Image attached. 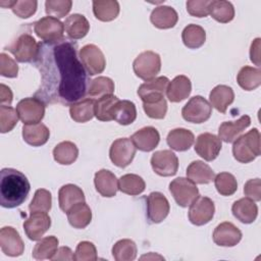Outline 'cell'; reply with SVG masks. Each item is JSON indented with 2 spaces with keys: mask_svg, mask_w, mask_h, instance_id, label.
<instances>
[{
  "mask_svg": "<svg viewBox=\"0 0 261 261\" xmlns=\"http://www.w3.org/2000/svg\"><path fill=\"white\" fill-rule=\"evenodd\" d=\"M52 205V196L48 190L39 189L36 191L33 200L29 205V209L31 212L41 211L48 212L51 209Z\"/></svg>",
  "mask_w": 261,
  "mask_h": 261,
  "instance_id": "bcb514c9",
  "label": "cell"
},
{
  "mask_svg": "<svg viewBox=\"0 0 261 261\" xmlns=\"http://www.w3.org/2000/svg\"><path fill=\"white\" fill-rule=\"evenodd\" d=\"M18 62L34 61L39 53V44L29 33H22L7 47Z\"/></svg>",
  "mask_w": 261,
  "mask_h": 261,
  "instance_id": "5b68a950",
  "label": "cell"
},
{
  "mask_svg": "<svg viewBox=\"0 0 261 261\" xmlns=\"http://www.w3.org/2000/svg\"><path fill=\"white\" fill-rule=\"evenodd\" d=\"M112 117L121 125H128L137 118V108L129 100H118L112 110Z\"/></svg>",
  "mask_w": 261,
  "mask_h": 261,
  "instance_id": "d6a6232c",
  "label": "cell"
},
{
  "mask_svg": "<svg viewBox=\"0 0 261 261\" xmlns=\"http://www.w3.org/2000/svg\"><path fill=\"white\" fill-rule=\"evenodd\" d=\"M16 109L10 106H0V132L2 134L8 133L13 129L18 120Z\"/></svg>",
  "mask_w": 261,
  "mask_h": 261,
  "instance_id": "c3c4849f",
  "label": "cell"
},
{
  "mask_svg": "<svg viewBox=\"0 0 261 261\" xmlns=\"http://www.w3.org/2000/svg\"><path fill=\"white\" fill-rule=\"evenodd\" d=\"M13 99L12 92L9 87L4 84L0 85V103L4 106H10Z\"/></svg>",
  "mask_w": 261,
  "mask_h": 261,
  "instance_id": "680465c9",
  "label": "cell"
},
{
  "mask_svg": "<svg viewBox=\"0 0 261 261\" xmlns=\"http://www.w3.org/2000/svg\"><path fill=\"white\" fill-rule=\"evenodd\" d=\"M34 32L44 42H56L64 38V23L48 15L34 23Z\"/></svg>",
  "mask_w": 261,
  "mask_h": 261,
  "instance_id": "30bf717a",
  "label": "cell"
},
{
  "mask_svg": "<svg viewBox=\"0 0 261 261\" xmlns=\"http://www.w3.org/2000/svg\"><path fill=\"white\" fill-rule=\"evenodd\" d=\"M233 216L243 223L249 224L256 220L258 215V207L250 198H242L236 201L231 206Z\"/></svg>",
  "mask_w": 261,
  "mask_h": 261,
  "instance_id": "d4e9b609",
  "label": "cell"
},
{
  "mask_svg": "<svg viewBox=\"0 0 261 261\" xmlns=\"http://www.w3.org/2000/svg\"><path fill=\"white\" fill-rule=\"evenodd\" d=\"M64 30L70 39L79 40L89 33L90 23L83 14L73 13L65 19Z\"/></svg>",
  "mask_w": 261,
  "mask_h": 261,
  "instance_id": "f546056e",
  "label": "cell"
},
{
  "mask_svg": "<svg viewBox=\"0 0 261 261\" xmlns=\"http://www.w3.org/2000/svg\"><path fill=\"white\" fill-rule=\"evenodd\" d=\"M213 180L217 192L222 196H231L238 190L237 179L229 172H220L215 175Z\"/></svg>",
  "mask_w": 261,
  "mask_h": 261,
  "instance_id": "f6af8a7d",
  "label": "cell"
},
{
  "mask_svg": "<svg viewBox=\"0 0 261 261\" xmlns=\"http://www.w3.org/2000/svg\"><path fill=\"white\" fill-rule=\"evenodd\" d=\"M16 111L23 124L39 123L45 115V103L37 97L24 98L17 103Z\"/></svg>",
  "mask_w": 261,
  "mask_h": 261,
  "instance_id": "ba28073f",
  "label": "cell"
},
{
  "mask_svg": "<svg viewBox=\"0 0 261 261\" xmlns=\"http://www.w3.org/2000/svg\"><path fill=\"white\" fill-rule=\"evenodd\" d=\"M151 166L160 176H172L177 172L178 159L170 150L156 151L151 157Z\"/></svg>",
  "mask_w": 261,
  "mask_h": 261,
  "instance_id": "4fadbf2b",
  "label": "cell"
},
{
  "mask_svg": "<svg viewBox=\"0 0 261 261\" xmlns=\"http://www.w3.org/2000/svg\"><path fill=\"white\" fill-rule=\"evenodd\" d=\"M194 134L187 128H174L167 135V145L174 151L182 152L189 150L194 144Z\"/></svg>",
  "mask_w": 261,
  "mask_h": 261,
  "instance_id": "f1b7e54d",
  "label": "cell"
},
{
  "mask_svg": "<svg viewBox=\"0 0 261 261\" xmlns=\"http://www.w3.org/2000/svg\"><path fill=\"white\" fill-rule=\"evenodd\" d=\"M38 2L36 0H16L14 1L11 10L20 18H28L32 16L37 10Z\"/></svg>",
  "mask_w": 261,
  "mask_h": 261,
  "instance_id": "816d5d0a",
  "label": "cell"
},
{
  "mask_svg": "<svg viewBox=\"0 0 261 261\" xmlns=\"http://www.w3.org/2000/svg\"><path fill=\"white\" fill-rule=\"evenodd\" d=\"M31 185L17 169L2 168L0 171V203L4 208H15L28 198Z\"/></svg>",
  "mask_w": 261,
  "mask_h": 261,
  "instance_id": "7a4b0ae2",
  "label": "cell"
},
{
  "mask_svg": "<svg viewBox=\"0 0 261 261\" xmlns=\"http://www.w3.org/2000/svg\"><path fill=\"white\" fill-rule=\"evenodd\" d=\"M137 245L129 239L117 241L112 247V256L116 261H132L137 257Z\"/></svg>",
  "mask_w": 261,
  "mask_h": 261,
  "instance_id": "7bdbcfd3",
  "label": "cell"
},
{
  "mask_svg": "<svg viewBox=\"0 0 261 261\" xmlns=\"http://www.w3.org/2000/svg\"><path fill=\"white\" fill-rule=\"evenodd\" d=\"M93 12L97 19L111 21L119 14V3L115 0H95L93 1Z\"/></svg>",
  "mask_w": 261,
  "mask_h": 261,
  "instance_id": "836d02e7",
  "label": "cell"
},
{
  "mask_svg": "<svg viewBox=\"0 0 261 261\" xmlns=\"http://www.w3.org/2000/svg\"><path fill=\"white\" fill-rule=\"evenodd\" d=\"M97 250L93 243L83 241L79 243L74 252V260L76 261H95L97 260Z\"/></svg>",
  "mask_w": 261,
  "mask_h": 261,
  "instance_id": "f907efd6",
  "label": "cell"
},
{
  "mask_svg": "<svg viewBox=\"0 0 261 261\" xmlns=\"http://www.w3.org/2000/svg\"><path fill=\"white\" fill-rule=\"evenodd\" d=\"M187 176L195 184L206 185L214 179L215 174L207 163H204V161L201 160H196L188 166Z\"/></svg>",
  "mask_w": 261,
  "mask_h": 261,
  "instance_id": "4dcf8cb0",
  "label": "cell"
},
{
  "mask_svg": "<svg viewBox=\"0 0 261 261\" xmlns=\"http://www.w3.org/2000/svg\"><path fill=\"white\" fill-rule=\"evenodd\" d=\"M95 100L90 98L82 99L79 102H75L69 107V114L72 120L75 122H87L93 118L95 115Z\"/></svg>",
  "mask_w": 261,
  "mask_h": 261,
  "instance_id": "e575fe53",
  "label": "cell"
},
{
  "mask_svg": "<svg viewBox=\"0 0 261 261\" xmlns=\"http://www.w3.org/2000/svg\"><path fill=\"white\" fill-rule=\"evenodd\" d=\"M141 259H159V260H164V258L160 255H157V254H154V253H149L148 255H144L141 257Z\"/></svg>",
  "mask_w": 261,
  "mask_h": 261,
  "instance_id": "91938a15",
  "label": "cell"
},
{
  "mask_svg": "<svg viewBox=\"0 0 261 261\" xmlns=\"http://www.w3.org/2000/svg\"><path fill=\"white\" fill-rule=\"evenodd\" d=\"M130 140L140 151L150 152L158 146L160 135L155 127L145 126L133 134Z\"/></svg>",
  "mask_w": 261,
  "mask_h": 261,
  "instance_id": "44dd1931",
  "label": "cell"
},
{
  "mask_svg": "<svg viewBox=\"0 0 261 261\" xmlns=\"http://www.w3.org/2000/svg\"><path fill=\"white\" fill-rule=\"evenodd\" d=\"M118 98L114 95H106L95 101V116L98 120L101 121H110L113 120L112 110L114 105L118 102Z\"/></svg>",
  "mask_w": 261,
  "mask_h": 261,
  "instance_id": "b9f144b4",
  "label": "cell"
},
{
  "mask_svg": "<svg viewBox=\"0 0 261 261\" xmlns=\"http://www.w3.org/2000/svg\"><path fill=\"white\" fill-rule=\"evenodd\" d=\"M212 113V106L202 96L192 97L181 109L185 120L193 123H202L208 120Z\"/></svg>",
  "mask_w": 261,
  "mask_h": 261,
  "instance_id": "52a82bcc",
  "label": "cell"
},
{
  "mask_svg": "<svg viewBox=\"0 0 261 261\" xmlns=\"http://www.w3.org/2000/svg\"><path fill=\"white\" fill-rule=\"evenodd\" d=\"M0 247L2 252L10 257L22 255L24 244L18 231L12 226H4L0 230Z\"/></svg>",
  "mask_w": 261,
  "mask_h": 261,
  "instance_id": "2e32d148",
  "label": "cell"
},
{
  "mask_svg": "<svg viewBox=\"0 0 261 261\" xmlns=\"http://www.w3.org/2000/svg\"><path fill=\"white\" fill-rule=\"evenodd\" d=\"M239 86L245 91H253L261 84V70L259 67L244 66L237 75Z\"/></svg>",
  "mask_w": 261,
  "mask_h": 261,
  "instance_id": "d590c367",
  "label": "cell"
},
{
  "mask_svg": "<svg viewBox=\"0 0 261 261\" xmlns=\"http://www.w3.org/2000/svg\"><path fill=\"white\" fill-rule=\"evenodd\" d=\"M169 80L166 76H158L142 84L138 89V95L143 103H150L164 98V93Z\"/></svg>",
  "mask_w": 261,
  "mask_h": 261,
  "instance_id": "ac0fdd59",
  "label": "cell"
},
{
  "mask_svg": "<svg viewBox=\"0 0 261 261\" xmlns=\"http://www.w3.org/2000/svg\"><path fill=\"white\" fill-rule=\"evenodd\" d=\"M58 243V239L54 236H49L41 239L33 249V257L37 260H51V258L57 251Z\"/></svg>",
  "mask_w": 261,
  "mask_h": 261,
  "instance_id": "60d3db41",
  "label": "cell"
},
{
  "mask_svg": "<svg viewBox=\"0 0 261 261\" xmlns=\"http://www.w3.org/2000/svg\"><path fill=\"white\" fill-rule=\"evenodd\" d=\"M34 63L41 74L35 97L44 103L71 105L88 93V72L77 58L73 42L63 38L40 43Z\"/></svg>",
  "mask_w": 261,
  "mask_h": 261,
  "instance_id": "6da1fadb",
  "label": "cell"
},
{
  "mask_svg": "<svg viewBox=\"0 0 261 261\" xmlns=\"http://www.w3.org/2000/svg\"><path fill=\"white\" fill-rule=\"evenodd\" d=\"M147 217L151 223H160L168 215L170 206L166 197L160 192H152L147 197Z\"/></svg>",
  "mask_w": 261,
  "mask_h": 261,
  "instance_id": "9a60e30c",
  "label": "cell"
},
{
  "mask_svg": "<svg viewBox=\"0 0 261 261\" xmlns=\"http://www.w3.org/2000/svg\"><path fill=\"white\" fill-rule=\"evenodd\" d=\"M49 137V128L41 122L34 124H23L22 126L23 141L33 147H39L46 144Z\"/></svg>",
  "mask_w": 261,
  "mask_h": 261,
  "instance_id": "83f0119b",
  "label": "cell"
},
{
  "mask_svg": "<svg viewBox=\"0 0 261 261\" xmlns=\"http://www.w3.org/2000/svg\"><path fill=\"white\" fill-rule=\"evenodd\" d=\"M114 92V83L107 76H98L92 80L88 87V95L93 98H101Z\"/></svg>",
  "mask_w": 261,
  "mask_h": 261,
  "instance_id": "ee69618b",
  "label": "cell"
},
{
  "mask_svg": "<svg viewBox=\"0 0 261 261\" xmlns=\"http://www.w3.org/2000/svg\"><path fill=\"white\" fill-rule=\"evenodd\" d=\"M150 20L157 29L166 30L171 29L176 24L178 20V15L174 8L166 5H161L153 9L150 15Z\"/></svg>",
  "mask_w": 261,
  "mask_h": 261,
  "instance_id": "484cf974",
  "label": "cell"
},
{
  "mask_svg": "<svg viewBox=\"0 0 261 261\" xmlns=\"http://www.w3.org/2000/svg\"><path fill=\"white\" fill-rule=\"evenodd\" d=\"M215 212L213 201L208 197H198L189 209V220L191 223L201 226L212 220Z\"/></svg>",
  "mask_w": 261,
  "mask_h": 261,
  "instance_id": "7c38bea8",
  "label": "cell"
},
{
  "mask_svg": "<svg viewBox=\"0 0 261 261\" xmlns=\"http://www.w3.org/2000/svg\"><path fill=\"white\" fill-rule=\"evenodd\" d=\"M210 105L214 107L218 112L225 113L227 107L234 100L233 90L225 85H218L212 89L209 94Z\"/></svg>",
  "mask_w": 261,
  "mask_h": 261,
  "instance_id": "4316f807",
  "label": "cell"
},
{
  "mask_svg": "<svg viewBox=\"0 0 261 261\" xmlns=\"http://www.w3.org/2000/svg\"><path fill=\"white\" fill-rule=\"evenodd\" d=\"M79 156V149L76 145L70 141H63L55 146L53 149L54 160L62 165H69L73 163Z\"/></svg>",
  "mask_w": 261,
  "mask_h": 261,
  "instance_id": "8d00e7d4",
  "label": "cell"
},
{
  "mask_svg": "<svg viewBox=\"0 0 261 261\" xmlns=\"http://www.w3.org/2000/svg\"><path fill=\"white\" fill-rule=\"evenodd\" d=\"M80 59L89 75H95L104 71L106 60L103 52L94 44H88L80 50Z\"/></svg>",
  "mask_w": 261,
  "mask_h": 261,
  "instance_id": "9c48e42d",
  "label": "cell"
},
{
  "mask_svg": "<svg viewBox=\"0 0 261 261\" xmlns=\"http://www.w3.org/2000/svg\"><path fill=\"white\" fill-rule=\"evenodd\" d=\"M145 180L138 174L127 173L118 179V189L127 195L137 196L145 191Z\"/></svg>",
  "mask_w": 261,
  "mask_h": 261,
  "instance_id": "ab89813d",
  "label": "cell"
},
{
  "mask_svg": "<svg viewBox=\"0 0 261 261\" xmlns=\"http://www.w3.org/2000/svg\"><path fill=\"white\" fill-rule=\"evenodd\" d=\"M222 144L219 137L210 133H204L198 136L195 144V151L204 160L212 161L218 156Z\"/></svg>",
  "mask_w": 261,
  "mask_h": 261,
  "instance_id": "e0dca14e",
  "label": "cell"
},
{
  "mask_svg": "<svg viewBox=\"0 0 261 261\" xmlns=\"http://www.w3.org/2000/svg\"><path fill=\"white\" fill-rule=\"evenodd\" d=\"M232 154L237 161L249 163L260 155V133L257 128L239 137L232 145Z\"/></svg>",
  "mask_w": 261,
  "mask_h": 261,
  "instance_id": "3957f363",
  "label": "cell"
},
{
  "mask_svg": "<svg viewBox=\"0 0 261 261\" xmlns=\"http://www.w3.org/2000/svg\"><path fill=\"white\" fill-rule=\"evenodd\" d=\"M136 75L144 81L155 79L161 69V58L154 51H144L140 53L133 63Z\"/></svg>",
  "mask_w": 261,
  "mask_h": 261,
  "instance_id": "277c9868",
  "label": "cell"
},
{
  "mask_svg": "<svg viewBox=\"0 0 261 261\" xmlns=\"http://www.w3.org/2000/svg\"><path fill=\"white\" fill-rule=\"evenodd\" d=\"M209 14L216 21L227 23L234 17V8L229 1L212 0L209 5Z\"/></svg>",
  "mask_w": 261,
  "mask_h": 261,
  "instance_id": "74e56055",
  "label": "cell"
},
{
  "mask_svg": "<svg viewBox=\"0 0 261 261\" xmlns=\"http://www.w3.org/2000/svg\"><path fill=\"white\" fill-rule=\"evenodd\" d=\"M143 108L147 116L154 119H162L167 112V102L165 98H161L154 102L143 103Z\"/></svg>",
  "mask_w": 261,
  "mask_h": 261,
  "instance_id": "681fc988",
  "label": "cell"
},
{
  "mask_svg": "<svg viewBox=\"0 0 261 261\" xmlns=\"http://www.w3.org/2000/svg\"><path fill=\"white\" fill-rule=\"evenodd\" d=\"M169 192L180 207L190 206L199 197V190L196 184L186 177L173 179L169 184Z\"/></svg>",
  "mask_w": 261,
  "mask_h": 261,
  "instance_id": "8992f818",
  "label": "cell"
},
{
  "mask_svg": "<svg viewBox=\"0 0 261 261\" xmlns=\"http://www.w3.org/2000/svg\"><path fill=\"white\" fill-rule=\"evenodd\" d=\"M94 184L96 191L103 197H114L118 190L117 177L107 169H100L95 173Z\"/></svg>",
  "mask_w": 261,
  "mask_h": 261,
  "instance_id": "7402d4cb",
  "label": "cell"
},
{
  "mask_svg": "<svg viewBox=\"0 0 261 261\" xmlns=\"http://www.w3.org/2000/svg\"><path fill=\"white\" fill-rule=\"evenodd\" d=\"M244 193L245 195L252 199L253 201H260L261 200V181L260 178H253L249 179L244 186Z\"/></svg>",
  "mask_w": 261,
  "mask_h": 261,
  "instance_id": "11a10c76",
  "label": "cell"
},
{
  "mask_svg": "<svg viewBox=\"0 0 261 261\" xmlns=\"http://www.w3.org/2000/svg\"><path fill=\"white\" fill-rule=\"evenodd\" d=\"M210 2V0L187 1V11L195 17H206L209 14Z\"/></svg>",
  "mask_w": 261,
  "mask_h": 261,
  "instance_id": "db71d44e",
  "label": "cell"
},
{
  "mask_svg": "<svg viewBox=\"0 0 261 261\" xmlns=\"http://www.w3.org/2000/svg\"><path fill=\"white\" fill-rule=\"evenodd\" d=\"M66 213L69 224L74 228H85L92 220V211L86 202L73 205Z\"/></svg>",
  "mask_w": 261,
  "mask_h": 261,
  "instance_id": "1f68e13d",
  "label": "cell"
},
{
  "mask_svg": "<svg viewBox=\"0 0 261 261\" xmlns=\"http://www.w3.org/2000/svg\"><path fill=\"white\" fill-rule=\"evenodd\" d=\"M18 65L9 55L2 52L0 54V74L5 77H16Z\"/></svg>",
  "mask_w": 261,
  "mask_h": 261,
  "instance_id": "f5cc1de1",
  "label": "cell"
},
{
  "mask_svg": "<svg viewBox=\"0 0 261 261\" xmlns=\"http://www.w3.org/2000/svg\"><path fill=\"white\" fill-rule=\"evenodd\" d=\"M72 6L70 0H47L45 2V11L49 16L61 18L68 14Z\"/></svg>",
  "mask_w": 261,
  "mask_h": 261,
  "instance_id": "7dc6e473",
  "label": "cell"
},
{
  "mask_svg": "<svg viewBox=\"0 0 261 261\" xmlns=\"http://www.w3.org/2000/svg\"><path fill=\"white\" fill-rule=\"evenodd\" d=\"M51 226V218L47 212H31L30 217L23 222L27 237L32 241H39Z\"/></svg>",
  "mask_w": 261,
  "mask_h": 261,
  "instance_id": "5bb4252c",
  "label": "cell"
},
{
  "mask_svg": "<svg viewBox=\"0 0 261 261\" xmlns=\"http://www.w3.org/2000/svg\"><path fill=\"white\" fill-rule=\"evenodd\" d=\"M51 260H54V261H56V260L71 261V260H74V255H73V252L68 247H60L59 249H57L56 253L51 258Z\"/></svg>",
  "mask_w": 261,
  "mask_h": 261,
  "instance_id": "9f6ffc18",
  "label": "cell"
},
{
  "mask_svg": "<svg viewBox=\"0 0 261 261\" xmlns=\"http://www.w3.org/2000/svg\"><path fill=\"white\" fill-rule=\"evenodd\" d=\"M213 242L221 247H233L242 240V231L231 222L218 224L213 231Z\"/></svg>",
  "mask_w": 261,
  "mask_h": 261,
  "instance_id": "d6986e66",
  "label": "cell"
},
{
  "mask_svg": "<svg viewBox=\"0 0 261 261\" xmlns=\"http://www.w3.org/2000/svg\"><path fill=\"white\" fill-rule=\"evenodd\" d=\"M192 91V84L188 76L177 75L168 83L166 96L170 102L177 103L187 99Z\"/></svg>",
  "mask_w": 261,
  "mask_h": 261,
  "instance_id": "603a6c76",
  "label": "cell"
},
{
  "mask_svg": "<svg viewBox=\"0 0 261 261\" xmlns=\"http://www.w3.org/2000/svg\"><path fill=\"white\" fill-rule=\"evenodd\" d=\"M85 200L83 190L75 185H64L58 191L59 207L63 212H67L73 205L80 202H85Z\"/></svg>",
  "mask_w": 261,
  "mask_h": 261,
  "instance_id": "cb8c5ba5",
  "label": "cell"
},
{
  "mask_svg": "<svg viewBox=\"0 0 261 261\" xmlns=\"http://www.w3.org/2000/svg\"><path fill=\"white\" fill-rule=\"evenodd\" d=\"M250 59L257 66L260 65V38L255 39L251 44Z\"/></svg>",
  "mask_w": 261,
  "mask_h": 261,
  "instance_id": "6f0895ef",
  "label": "cell"
},
{
  "mask_svg": "<svg viewBox=\"0 0 261 261\" xmlns=\"http://www.w3.org/2000/svg\"><path fill=\"white\" fill-rule=\"evenodd\" d=\"M136 150L137 148L130 139L119 138L111 144L109 157L114 165L123 168L132 163Z\"/></svg>",
  "mask_w": 261,
  "mask_h": 261,
  "instance_id": "8fae6325",
  "label": "cell"
},
{
  "mask_svg": "<svg viewBox=\"0 0 261 261\" xmlns=\"http://www.w3.org/2000/svg\"><path fill=\"white\" fill-rule=\"evenodd\" d=\"M250 123L251 118L249 115H243L236 121H224L219 125L218 137L225 143H232L250 125Z\"/></svg>",
  "mask_w": 261,
  "mask_h": 261,
  "instance_id": "ffe728a7",
  "label": "cell"
},
{
  "mask_svg": "<svg viewBox=\"0 0 261 261\" xmlns=\"http://www.w3.org/2000/svg\"><path fill=\"white\" fill-rule=\"evenodd\" d=\"M181 40L186 47L190 49H198L203 46L206 41V32L202 27L191 23L184 29Z\"/></svg>",
  "mask_w": 261,
  "mask_h": 261,
  "instance_id": "f35d334b",
  "label": "cell"
}]
</instances>
